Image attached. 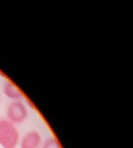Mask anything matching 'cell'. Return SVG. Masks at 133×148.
Listing matches in <instances>:
<instances>
[{"instance_id": "obj_4", "label": "cell", "mask_w": 133, "mask_h": 148, "mask_svg": "<svg viewBox=\"0 0 133 148\" xmlns=\"http://www.w3.org/2000/svg\"><path fill=\"white\" fill-rule=\"evenodd\" d=\"M3 93L11 101L22 100L23 93L16 84L10 80H7L3 85Z\"/></svg>"}, {"instance_id": "obj_3", "label": "cell", "mask_w": 133, "mask_h": 148, "mask_svg": "<svg viewBox=\"0 0 133 148\" xmlns=\"http://www.w3.org/2000/svg\"><path fill=\"white\" fill-rule=\"evenodd\" d=\"M42 142V136L40 132L31 130L20 138L19 146L20 148H40Z\"/></svg>"}, {"instance_id": "obj_1", "label": "cell", "mask_w": 133, "mask_h": 148, "mask_svg": "<svg viewBox=\"0 0 133 148\" xmlns=\"http://www.w3.org/2000/svg\"><path fill=\"white\" fill-rule=\"evenodd\" d=\"M20 132L16 125L7 119H0V145L3 148H17L20 140Z\"/></svg>"}, {"instance_id": "obj_5", "label": "cell", "mask_w": 133, "mask_h": 148, "mask_svg": "<svg viewBox=\"0 0 133 148\" xmlns=\"http://www.w3.org/2000/svg\"><path fill=\"white\" fill-rule=\"evenodd\" d=\"M40 148H62L58 140L54 137H49L43 141Z\"/></svg>"}, {"instance_id": "obj_2", "label": "cell", "mask_w": 133, "mask_h": 148, "mask_svg": "<svg viewBox=\"0 0 133 148\" xmlns=\"http://www.w3.org/2000/svg\"><path fill=\"white\" fill-rule=\"evenodd\" d=\"M6 119L14 125L24 123L29 116L27 107L22 100L11 101L6 108Z\"/></svg>"}]
</instances>
